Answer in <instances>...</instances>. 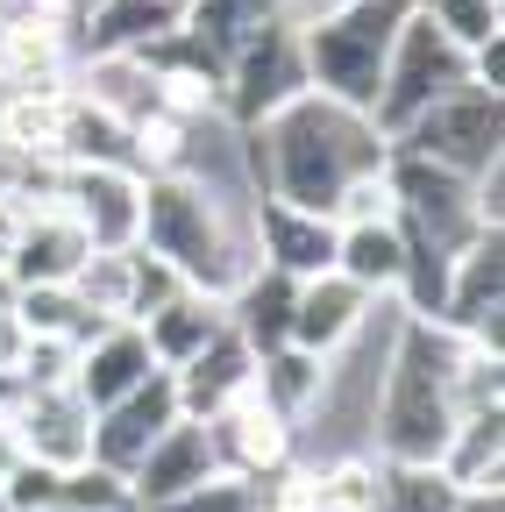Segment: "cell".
Here are the masks:
<instances>
[{
  "mask_svg": "<svg viewBox=\"0 0 505 512\" xmlns=\"http://www.w3.org/2000/svg\"><path fill=\"white\" fill-rule=\"evenodd\" d=\"M392 143L377 136V121L363 107H342L328 93H292L278 114L242 128V178L257 200H285L306 214H328L342 200V185L363 171H385Z\"/></svg>",
  "mask_w": 505,
  "mask_h": 512,
  "instance_id": "1",
  "label": "cell"
},
{
  "mask_svg": "<svg viewBox=\"0 0 505 512\" xmlns=\"http://www.w3.org/2000/svg\"><path fill=\"white\" fill-rule=\"evenodd\" d=\"M136 249H150L157 264H171L193 292L228 299L249 271H257V200L185 171H157L143 178V235Z\"/></svg>",
  "mask_w": 505,
  "mask_h": 512,
  "instance_id": "2",
  "label": "cell"
},
{
  "mask_svg": "<svg viewBox=\"0 0 505 512\" xmlns=\"http://www.w3.org/2000/svg\"><path fill=\"white\" fill-rule=\"evenodd\" d=\"M449 363L456 335L434 320H399V342L377 384V413H370V456L385 463H441V448L456 434V399H449Z\"/></svg>",
  "mask_w": 505,
  "mask_h": 512,
  "instance_id": "3",
  "label": "cell"
},
{
  "mask_svg": "<svg viewBox=\"0 0 505 512\" xmlns=\"http://www.w3.org/2000/svg\"><path fill=\"white\" fill-rule=\"evenodd\" d=\"M413 15V0H328V8L299 15V64H306V86L328 93L342 107L377 100V79H385V57L399 43Z\"/></svg>",
  "mask_w": 505,
  "mask_h": 512,
  "instance_id": "4",
  "label": "cell"
},
{
  "mask_svg": "<svg viewBox=\"0 0 505 512\" xmlns=\"http://www.w3.org/2000/svg\"><path fill=\"white\" fill-rule=\"evenodd\" d=\"M456 86H470V50L449 43L420 8L406 15L392 57H385V79H377V100H370V121H377V136H399V128H413L434 100H449Z\"/></svg>",
  "mask_w": 505,
  "mask_h": 512,
  "instance_id": "5",
  "label": "cell"
},
{
  "mask_svg": "<svg viewBox=\"0 0 505 512\" xmlns=\"http://www.w3.org/2000/svg\"><path fill=\"white\" fill-rule=\"evenodd\" d=\"M392 150H413V157L456 171V178H484L491 164H505V100L484 93V86H456L413 128H399Z\"/></svg>",
  "mask_w": 505,
  "mask_h": 512,
  "instance_id": "6",
  "label": "cell"
},
{
  "mask_svg": "<svg viewBox=\"0 0 505 512\" xmlns=\"http://www.w3.org/2000/svg\"><path fill=\"white\" fill-rule=\"evenodd\" d=\"M292 93H306V64H299V22H257L221 64V114L235 128L278 114Z\"/></svg>",
  "mask_w": 505,
  "mask_h": 512,
  "instance_id": "7",
  "label": "cell"
},
{
  "mask_svg": "<svg viewBox=\"0 0 505 512\" xmlns=\"http://www.w3.org/2000/svg\"><path fill=\"white\" fill-rule=\"evenodd\" d=\"M498 313H505V235L484 228L449 256V292H441L434 328H449V335H463L477 349H498V335H505Z\"/></svg>",
  "mask_w": 505,
  "mask_h": 512,
  "instance_id": "8",
  "label": "cell"
},
{
  "mask_svg": "<svg viewBox=\"0 0 505 512\" xmlns=\"http://www.w3.org/2000/svg\"><path fill=\"white\" fill-rule=\"evenodd\" d=\"M8 427L22 441V463H43V470H86L93 463V406L72 384H29V392H15Z\"/></svg>",
  "mask_w": 505,
  "mask_h": 512,
  "instance_id": "9",
  "label": "cell"
},
{
  "mask_svg": "<svg viewBox=\"0 0 505 512\" xmlns=\"http://www.w3.org/2000/svg\"><path fill=\"white\" fill-rule=\"evenodd\" d=\"M57 207H65L93 249H136L143 235V178L129 164H65L57 171Z\"/></svg>",
  "mask_w": 505,
  "mask_h": 512,
  "instance_id": "10",
  "label": "cell"
},
{
  "mask_svg": "<svg viewBox=\"0 0 505 512\" xmlns=\"http://www.w3.org/2000/svg\"><path fill=\"white\" fill-rule=\"evenodd\" d=\"M207 427V448H214V470H228V477H249V484H264V477H278L285 463H292V420L249 384V392H235L214 420H200Z\"/></svg>",
  "mask_w": 505,
  "mask_h": 512,
  "instance_id": "11",
  "label": "cell"
},
{
  "mask_svg": "<svg viewBox=\"0 0 505 512\" xmlns=\"http://www.w3.org/2000/svg\"><path fill=\"white\" fill-rule=\"evenodd\" d=\"M178 420V392H171V370H150L136 392H121L114 406L93 413V463L114 470V477H129L143 456H150V441Z\"/></svg>",
  "mask_w": 505,
  "mask_h": 512,
  "instance_id": "12",
  "label": "cell"
},
{
  "mask_svg": "<svg viewBox=\"0 0 505 512\" xmlns=\"http://www.w3.org/2000/svg\"><path fill=\"white\" fill-rule=\"evenodd\" d=\"M370 306H377V299H370V292H356L342 271L299 278V285H292V328H285V342L328 363V356L363 328V320H370Z\"/></svg>",
  "mask_w": 505,
  "mask_h": 512,
  "instance_id": "13",
  "label": "cell"
},
{
  "mask_svg": "<svg viewBox=\"0 0 505 512\" xmlns=\"http://www.w3.org/2000/svg\"><path fill=\"white\" fill-rule=\"evenodd\" d=\"M207 477H214L207 427H200V420H171V427L150 441V456L129 470V498H136V512H157V505H171V498H185V491H200Z\"/></svg>",
  "mask_w": 505,
  "mask_h": 512,
  "instance_id": "14",
  "label": "cell"
},
{
  "mask_svg": "<svg viewBox=\"0 0 505 512\" xmlns=\"http://www.w3.org/2000/svg\"><path fill=\"white\" fill-rule=\"evenodd\" d=\"M257 264L285 271L292 285L335 271V221L306 214V207H285V200H257Z\"/></svg>",
  "mask_w": 505,
  "mask_h": 512,
  "instance_id": "15",
  "label": "cell"
},
{
  "mask_svg": "<svg viewBox=\"0 0 505 512\" xmlns=\"http://www.w3.org/2000/svg\"><path fill=\"white\" fill-rule=\"evenodd\" d=\"M257 384V349H249L235 328H221L200 356H185L171 370V392H178V420H214L235 392Z\"/></svg>",
  "mask_w": 505,
  "mask_h": 512,
  "instance_id": "16",
  "label": "cell"
},
{
  "mask_svg": "<svg viewBox=\"0 0 505 512\" xmlns=\"http://www.w3.org/2000/svg\"><path fill=\"white\" fill-rule=\"evenodd\" d=\"M150 370H157V363H150L143 328H136V320H107V328H100V335H86V342H79V356H72V392L100 413V406H114L121 392H136Z\"/></svg>",
  "mask_w": 505,
  "mask_h": 512,
  "instance_id": "17",
  "label": "cell"
},
{
  "mask_svg": "<svg viewBox=\"0 0 505 512\" xmlns=\"http://www.w3.org/2000/svg\"><path fill=\"white\" fill-rule=\"evenodd\" d=\"M86 256H93V242L65 207H36V214H22V235L8 249V285L15 292L22 285H72V271Z\"/></svg>",
  "mask_w": 505,
  "mask_h": 512,
  "instance_id": "18",
  "label": "cell"
},
{
  "mask_svg": "<svg viewBox=\"0 0 505 512\" xmlns=\"http://www.w3.org/2000/svg\"><path fill=\"white\" fill-rule=\"evenodd\" d=\"M136 328H143V342H150V363H157V370H178L185 356H200V349L228 328V306L207 299V292H193V285H178L157 313L136 320Z\"/></svg>",
  "mask_w": 505,
  "mask_h": 512,
  "instance_id": "19",
  "label": "cell"
},
{
  "mask_svg": "<svg viewBox=\"0 0 505 512\" xmlns=\"http://www.w3.org/2000/svg\"><path fill=\"white\" fill-rule=\"evenodd\" d=\"M79 50H150L185 22V0H93Z\"/></svg>",
  "mask_w": 505,
  "mask_h": 512,
  "instance_id": "20",
  "label": "cell"
},
{
  "mask_svg": "<svg viewBox=\"0 0 505 512\" xmlns=\"http://www.w3.org/2000/svg\"><path fill=\"white\" fill-rule=\"evenodd\" d=\"M335 271L356 292H370V299H399V278H406V235H399V221L335 228Z\"/></svg>",
  "mask_w": 505,
  "mask_h": 512,
  "instance_id": "21",
  "label": "cell"
},
{
  "mask_svg": "<svg viewBox=\"0 0 505 512\" xmlns=\"http://www.w3.org/2000/svg\"><path fill=\"white\" fill-rule=\"evenodd\" d=\"M221 306H228V328L257 349V356L285 349V328H292V278H285V271H264V264H257Z\"/></svg>",
  "mask_w": 505,
  "mask_h": 512,
  "instance_id": "22",
  "label": "cell"
},
{
  "mask_svg": "<svg viewBox=\"0 0 505 512\" xmlns=\"http://www.w3.org/2000/svg\"><path fill=\"white\" fill-rule=\"evenodd\" d=\"M434 470L449 477L456 491H477V484H505V406H491V413H463Z\"/></svg>",
  "mask_w": 505,
  "mask_h": 512,
  "instance_id": "23",
  "label": "cell"
},
{
  "mask_svg": "<svg viewBox=\"0 0 505 512\" xmlns=\"http://www.w3.org/2000/svg\"><path fill=\"white\" fill-rule=\"evenodd\" d=\"M136 271H143V249H93L72 271V299L93 320H136Z\"/></svg>",
  "mask_w": 505,
  "mask_h": 512,
  "instance_id": "24",
  "label": "cell"
},
{
  "mask_svg": "<svg viewBox=\"0 0 505 512\" xmlns=\"http://www.w3.org/2000/svg\"><path fill=\"white\" fill-rule=\"evenodd\" d=\"M8 313H15V328H22L29 342H86V335L107 328V320H93V313L72 299V285H22V292L8 299Z\"/></svg>",
  "mask_w": 505,
  "mask_h": 512,
  "instance_id": "25",
  "label": "cell"
},
{
  "mask_svg": "<svg viewBox=\"0 0 505 512\" xmlns=\"http://www.w3.org/2000/svg\"><path fill=\"white\" fill-rule=\"evenodd\" d=\"M321 370H328L321 356H306V349H292V342H285V349L257 356V392H264V399L299 427V420L313 413V399H321Z\"/></svg>",
  "mask_w": 505,
  "mask_h": 512,
  "instance_id": "26",
  "label": "cell"
},
{
  "mask_svg": "<svg viewBox=\"0 0 505 512\" xmlns=\"http://www.w3.org/2000/svg\"><path fill=\"white\" fill-rule=\"evenodd\" d=\"M370 512H456V484L434 463H385L377 456V491Z\"/></svg>",
  "mask_w": 505,
  "mask_h": 512,
  "instance_id": "27",
  "label": "cell"
},
{
  "mask_svg": "<svg viewBox=\"0 0 505 512\" xmlns=\"http://www.w3.org/2000/svg\"><path fill=\"white\" fill-rule=\"evenodd\" d=\"M413 8L463 50H477V43H491L505 29V0H413Z\"/></svg>",
  "mask_w": 505,
  "mask_h": 512,
  "instance_id": "28",
  "label": "cell"
},
{
  "mask_svg": "<svg viewBox=\"0 0 505 512\" xmlns=\"http://www.w3.org/2000/svg\"><path fill=\"white\" fill-rule=\"evenodd\" d=\"M50 512H136V498H129V477L86 463V470H65V477H57V505H50Z\"/></svg>",
  "mask_w": 505,
  "mask_h": 512,
  "instance_id": "29",
  "label": "cell"
},
{
  "mask_svg": "<svg viewBox=\"0 0 505 512\" xmlns=\"http://www.w3.org/2000/svg\"><path fill=\"white\" fill-rule=\"evenodd\" d=\"M328 221H335V228H377V221H399V192H392V178H385V171L349 178V185H342V200L328 207Z\"/></svg>",
  "mask_w": 505,
  "mask_h": 512,
  "instance_id": "30",
  "label": "cell"
},
{
  "mask_svg": "<svg viewBox=\"0 0 505 512\" xmlns=\"http://www.w3.org/2000/svg\"><path fill=\"white\" fill-rule=\"evenodd\" d=\"M157 512H264V484L214 470L200 491H185V498H171V505H157Z\"/></svg>",
  "mask_w": 505,
  "mask_h": 512,
  "instance_id": "31",
  "label": "cell"
},
{
  "mask_svg": "<svg viewBox=\"0 0 505 512\" xmlns=\"http://www.w3.org/2000/svg\"><path fill=\"white\" fill-rule=\"evenodd\" d=\"M57 477H65V470L15 463V470H8V484H0V498H8V512H50V505H57Z\"/></svg>",
  "mask_w": 505,
  "mask_h": 512,
  "instance_id": "32",
  "label": "cell"
},
{
  "mask_svg": "<svg viewBox=\"0 0 505 512\" xmlns=\"http://www.w3.org/2000/svg\"><path fill=\"white\" fill-rule=\"evenodd\" d=\"M15 363H22V328H15V313L0 306V377L15 384Z\"/></svg>",
  "mask_w": 505,
  "mask_h": 512,
  "instance_id": "33",
  "label": "cell"
},
{
  "mask_svg": "<svg viewBox=\"0 0 505 512\" xmlns=\"http://www.w3.org/2000/svg\"><path fill=\"white\" fill-rule=\"evenodd\" d=\"M15 463H22V441H15V427H8V406H0V484H8Z\"/></svg>",
  "mask_w": 505,
  "mask_h": 512,
  "instance_id": "34",
  "label": "cell"
},
{
  "mask_svg": "<svg viewBox=\"0 0 505 512\" xmlns=\"http://www.w3.org/2000/svg\"><path fill=\"white\" fill-rule=\"evenodd\" d=\"M15 235H22V207H8V200H0V271H8V249H15Z\"/></svg>",
  "mask_w": 505,
  "mask_h": 512,
  "instance_id": "35",
  "label": "cell"
},
{
  "mask_svg": "<svg viewBox=\"0 0 505 512\" xmlns=\"http://www.w3.org/2000/svg\"><path fill=\"white\" fill-rule=\"evenodd\" d=\"M8 299H15V285H8V271H0V306H8Z\"/></svg>",
  "mask_w": 505,
  "mask_h": 512,
  "instance_id": "36",
  "label": "cell"
},
{
  "mask_svg": "<svg viewBox=\"0 0 505 512\" xmlns=\"http://www.w3.org/2000/svg\"><path fill=\"white\" fill-rule=\"evenodd\" d=\"M86 8H93V0H72V22H79V15H86Z\"/></svg>",
  "mask_w": 505,
  "mask_h": 512,
  "instance_id": "37",
  "label": "cell"
},
{
  "mask_svg": "<svg viewBox=\"0 0 505 512\" xmlns=\"http://www.w3.org/2000/svg\"><path fill=\"white\" fill-rule=\"evenodd\" d=\"M313 8H328V0H313ZM313 8H306V15H313Z\"/></svg>",
  "mask_w": 505,
  "mask_h": 512,
  "instance_id": "38",
  "label": "cell"
},
{
  "mask_svg": "<svg viewBox=\"0 0 505 512\" xmlns=\"http://www.w3.org/2000/svg\"><path fill=\"white\" fill-rule=\"evenodd\" d=\"M0 512H8V498H0Z\"/></svg>",
  "mask_w": 505,
  "mask_h": 512,
  "instance_id": "39",
  "label": "cell"
}]
</instances>
